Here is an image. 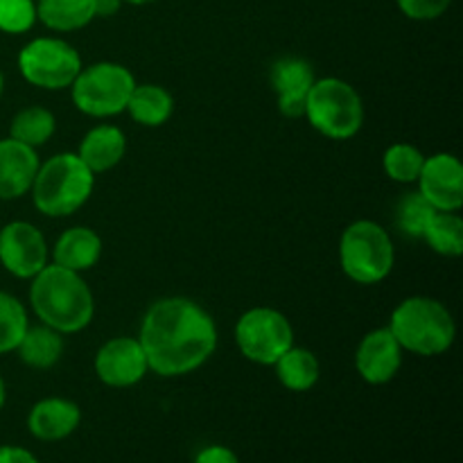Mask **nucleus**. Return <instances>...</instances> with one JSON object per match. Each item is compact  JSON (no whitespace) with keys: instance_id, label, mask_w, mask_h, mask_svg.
Segmentation results:
<instances>
[{"instance_id":"1","label":"nucleus","mask_w":463,"mask_h":463,"mask_svg":"<svg viewBox=\"0 0 463 463\" xmlns=\"http://www.w3.org/2000/svg\"><path fill=\"white\" fill-rule=\"evenodd\" d=\"M138 342L149 371L161 378H181L215 355L220 333L202 303L188 297H163L145 312Z\"/></svg>"},{"instance_id":"2","label":"nucleus","mask_w":463,"mask_h":463,"mask_svg":"<svg viewBox=\"0 0 463 463\" xmlns=\"http://www.w3.org/2000/svg\"><path fill=\"white\" fill-rule=\"evenodd\" d=\"M30 307L41 324L61 335L81 333L95 317V298L84 276L54 262L32 279Z\"/></svg>"},{"instance_id":"3","label":"nucleus","mask_w":463,"mask_h":463,"mask_svg":"<svg viewBox=\"0 0 463 463\" xmlns=\"http://www.w3.org/2000/svg\"><path fill=\"white\" fill-rule=\"evenodd\" d=\"M389 330L402 351L420 357L443 355L457 339L455 317L432 297H410L398 303L389 319Z\"/></svg>"},{"instance_id":"4","label":"nucleus","mask_w":463,"mask_h":463,"mask_svg":"<svg viewBox=\"0 0 463 463\" xmlns=\"http://www.w3.org/2000/svg\"><path fill=\"white\" fill-rule=\"evenodd\" d=\"M95 175L77 152H61L41 163L30 194L34 208L45 217H68L90 199Z\"/></svg>"},{"instance_id":"5","label":"nucleus","mask_w":463,"mask_h":463,"mask_svg":"<svg viewBox=\"0 0 463 463\" xmlns=\"http://www.w3.org/2000/svg\"><path fill=\"white\" fill-rule=\"evenodd\" d=\"M303 118L330 140H348L364 127V102L355 86L339 77H317Z\"/></svg>"},{"instance_id":"6","label":"nucleus","mask_w":463,"mask_h":463,"mask_svg":"<svg viewBox=\"0 0 463 463\" xmlns=\"http://www.w3.org/2000/svg\"><path fill=\"white\" fill-rule=\"evenodd\" d=\"M339 265L353 283H383L396 265V249L389 231L373 220L348 224L339 240Z\"/></svg>"},{"instance_id":"7","label":"nucleus","mask_w":463,"mask_h":463,"mask_svg":"<svg viewBox=\"0 0 463 463\" xmlns=\"http://www.w3.org/2000/svg\"><path fill=\"white\" fill-rule=\"evenodd\" d=\"M136 84L134 72L122 63L98 61L81 68L71 84V98L84 116L113 118L125 113Z\"/></svg>"},{"instance_id":"8","label":"nucleus","mask_w":463,"mask_h":463,"mask_svg":"<svg viewBox=\"0 0 463 463\" xmlns=\"http://www.w3.org/2000/svg\"><path fill=\"white\" fill-rule=\"evenodd\" d=\"M81 68L80 52L59 36L32 39L18 52V71L23 80L43 90L71 89Z\"/></svg>"},{"instance_id":"9","label":"nucleus","mask_w":463,"mask_h":463,"mask_svg":"<svg viewBox=\"0 0 463 463\" xmlns=\"http://www.w3.org/2000/svg\"><path fill=\"white\" fill-rule=\"evenodd\" d=\"M235 344L253 364L274 366V362L294 346V328L280 310L258 306L244 312L235 324Z\"/></svg>"},{"instance_id":"10","label":"nucleus","mask_w":463,"mask_h":463,"mask_svg":"<svg viewBox=\"0 0 463 463\" xmlns=\"http://www.w3.org/2000/svg\"><path fill=\"white\" fill-rule=\"evenodd\" d=\"M50 262L45 235L30 222H9L0 229V265L21 280H32Z\"/></svg>"},{"instance_id":"11","label":"nucleus","mask_w":463,"mask_h":463,"mask_svg":"<svg viewBox=\"0 0 463 463\" xmlns=\"http://www.w3.org/2000/svg\"><path fill=\"white\" fill-rule=\"evenodd\" d=\"M93 369L107 387L129 389L147 375L149 362L138 337H113L95 353Z\"/></svg>"},{"instance_id":"12","label":"nucleus","mask_w":463,"mask_h":463,"mask_svg":"<svg viewBox=\"0 0 463 463\" xmlns=\"http://www.w3.org/2000/svg\"><path fill=\"white\" fill-rule=\"evenodd\" d=\"M419 193L434 211L459 213L463 206V165L450 152L425 156L419 179Z\"/></svg>"},{"instance_id":"13","label":"nucleus","mask_w":463,"mask_h":463,"mask_svg":"<svg viewBox=\"0 0 463 463\" xmlns=\"http://www.w3.org/2000/svg\"><path fill=\"white\" fill-rule=\"evenodd\" d=\"M402 346L389 326L384 328H375L362 337L355 351V369L364 383L373 384H387L398 375L402 366Z\"/></svg>"},{"instance_id":"14","label":"nucleus","mask_w":463,"mask_h":463,"mask_svg":"<svg viewBox=\"0 0 463 463\" xmlns=\"http://www.w3.org/2000/svg\"><path fill=\"white\" fill-rule=\"evenodd\" d=\"M269 80L279 111L285 118H303L307 93L317 80L312 63L303 57H280L271 63Z\"/></svg>"},{"instance_id":"15","label":"nucleus","mask_w":463,"mask_h":463,"mask_svg":"<svg viewBox=\"0 0 463 463\" xmlns=\"http://www.w3.org/2000/svg\"><path fill=\"white\" fill-rule=\"evenodd\" d=\"M39 152L14 138L0 140V199L12 202L30 193L39 172Z\"/></svg>"},{"instance_id":"16","label":"nucleus","mask_w":463,"mask_h":463,"mask_svg":"<svg viewBox=\"0 0 463 463\" xmlns=\"http://www.w3.org/2000/svg\"><path fill=\"white\" fill-rule=\"evenodd\" d=\"M81 423V410L68 398H43L36 402L27 416V430L34 439L45 443H57L71 437Z\"/></svg>"},{"instance_id":"17","label":"nucleus","mask_w":463,"mask_h":463,"mask_svg":"<svg viewBox=\"0 0 463 463\" xmlns=\"http://www.w3.org/2000/svg\"><path fill=\"white\" fill-rule=\"evenodd\" d=\"M99 258H102V238L89 226L66 229L50 251V262L77 274L93 269Z\"/></svg>"},{"instance_id":"18","label":"nucleus","mask_w":463,"mask_h":463,"mask_svg":"<svg viewBox=\"0 0 463 463\" xmlns=\"http://www.w3.org/2000/svg\"><path fill=\"white\" fill-rule=\"evenodd\" d=\"M127 136L116 125H98L89 129L77 147V156L93 175L113 170L125 158Z\"/></svg>"},{"instance_id":"19","label":"nucleus","mask_w":463,"mask_h":463,"mask_svg":"<svg viewBox=\"0 0 463 463\" xmlns=\"http://www.w3.org/2000/svg\"><path fill=\"white\" fill-rule=\"evenodd\" d=\"M66 335L57 333L50 326H30L23 335L21 344L16 346L18 357L25 366L36 371L52 369L59 364L66 351Z\"/></svg>"},{"instance_id":"20","label":"nucleus","mask_w":463,"mask_h":463,"mask_svg":"<svg viewBox=\"0 0 463 463\" xmlns=\"http://www.w3.org/2000/svg\"><path fill=\"white\" fill-rule=\"evenodd\" d=\"M125 111L138 125L163 127L175 113V98L165 86L136 84Z\"/></svg>"},{"instance_id":"21","label":"nucleus","mask_w":463,"mask_h":463,"mask_svg":"<svg viewBox=\"0 0 463 463\" xmlns=\"http://www.w3.org/2000/svg\"><path fill=\"white\" fill-rule=\"evenodd\" d=\"M274 371L279 383L289 392H310L321 378V366L315 353L303 346H289L279 360L274 362Z\"/></svg>"},{"instance_id":"22","label":"nucleus","mask_w":463,"mask_h":463,"mask_svg":"<svg viewBox=\"0 0 463 463\" xmlns=\"http://www.w3.org/2000/svg\"><path fill=\"white\" fill-rule=\"evenodd\" d=\"M36 18L52 32H77L95 16V0H36Z\"/></svg>"},{"instance_id":"23","label":"nucleus","mask_w":463,"mask_h":463,"mask_svg":"<svg viewBox=\"0 0 463 463\" xmlns=\"http://www.w3.org/2000/svg\"><path fill=\"white\" fill-rule=\"evenodd\" d=\"M57 129V118L45 107H25L12 118L9 125V138L18 140L23 145L39 149L48 143Z\"/></svg>"},{"instance_id":"24","label":"nucleus","mask_w":463,"mask_h":463,"mask_svg":"<svg viewBox=\"0 0 463 463\" xmlns=\"http://www.w3.org/2000/svg\"><path fill=\"white\" fill-rule=\"evenodd\" d=\"M423 240L439 256L459 258L463 253V220L459 213H434Z\"/></svg>"},{"instance_id":"25","label":"nucleus","mask_w":463,"mask_h":463,"mask_svg":"<svg viewBox=\"0 0 463 463\" xmlns=\"http://www.w3.org/2000/svg\"><path fill=\"white\" fill-rule=\"evenodd\" d=\"M423 163L425 154L410 143H393L383 154L384 175L396 184H416Z\"/></svg>"},{"instance_id":"26","label":"nucleus","mask_w":463,"mask_h":463,"mask_svg":"<svg viewBox=\"0 0 463 463\" xmlns=\"http://www.w3.org/2000/svg\"><path fill=\"white\" fill-rule=\"evenodd\" d=\"M27 328H30L27 307L16 297L0 289V355L16 351Z\"/></svg>"},{"instance_id":"27","label":"nucleus","mask_w":463,"mask_h":463,"mask_svg":"<svg viewBox=\"0 0 463 463\" xmlns=\"http://www.w3.org/2000/svg\"><path fill=\"white\" fill-rule=\"evenodd\" d=\"M434 208L420 197L419 190L407 193L405 197L398 202L396 206V226L402 235L414 240H423L425 229H428L430 220L434 217Z\"/></svg>"},{"instance_id":"28","label":"nucleus","mask_w":463,"mask_h":463,"mask_svg":"<svg viewBox=\"0 0 463 463\" xmlns=\"http://www.w3.org/2000/svg\"><path fill=\"white\" fill-rule=\"evenodd\" d=\"M36 21V0H0V32L5 34H25Z\"/></svg>"},{"instance_id":"29","label":"nucleus","mask_w":463,"mask_h":463,"mask_svg":"<svg viewBox=\"0 0 463 463\" xmlns=\"http://www.w3.org/2000/svg\"><path fill=\"white\" fill-rule=\"evenodd\" d=\"M398 9L411 21H434L450 9L455 0H396Z\"/></svg>"},{"instance_id":"30","label":"nucleus","mask_w":463,"mask_h":463,"mask_svg":"<svg viewBox=\"0 0 463 463\" xmlns=\"http://www.w3.org/2000/svg\"><path fill=\"white\" fill-rule=\"evenodd\" d=\"M193 463H240L238 455L226 446H206L197 452Z\"/></svg>"},{"instance_id":"31","label":"nucleus","mask_w":463,"mask_h":463,"mask_svg":"<svg viewBox=\"0 0 463 463\" xmlns=\"http://www.w3.org/2000/svg\"><path fill=\"white\" fill-rule=\"evenodd\" d=\"M0 463H39V459L27 448L0 446Z\"/></svg>"},{"instance_id":"32","label":"nucleus","mask_w":463,"mask_h":463,"mask_svg":"<svg viewBox=\"0 0 463 463\" xmlns=\"http://www.w3.org/2000/svg\"><path fill=\"white\" fill-rule=\"evenodd\" d=\"M122 0H95V16L109 18L120 12Z\"/></svg>"},{"instance_id":"33","label":"nucleus","mask_w":463,"mask_h":463,"mask_svg":"<svg viewBox=\"0 0 463 463\" xmlns=\"http://www.w3.org/2000/svg\"><path fill=\"white\" fill-rule=\"evenodd\" d=\"M5 401H7V387H5V380L0 375V410L5 407Z\"/></svg>"},{"instance_id":"34","label":"nucleus","mask_w":463,"mask_h":463,"mask_svg":"<svg viewBox=\"0 0 463 463\" xmlns=\"http://www.w3.org/2000/svg\"><path fill=\"white\" fill-rule=\"evenodd\" d=\"M122 3H127V5H149V3H156V0H122Z\"/></svg>"},{"instance_id":"35","label":"nucleus","mask_w":463,"mask_h":463,"mask_svg":"<svg viewBox=\"0 0 463 463\" xmlns=\"http://www.w3.org/2000/svg\"><path fill=\"white\" fill-rule=\"evenodd\" d=\"M3 90H5V75L3 71H0V98H3Z\"/></svg>"}]
</instances>
